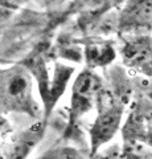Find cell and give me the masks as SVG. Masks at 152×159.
<instances>
[{"label": "cell", "instance_id": "6da1fadb", "mask_svg": "<svg viewBox=\"0 0 152 159\" xmlns=\"http://www.w3.org/2000/svg\"><path fill=\"white\" fill-rule=\"evenodd\" d=\"M0 111L41 118L44 107L35 97V76L27 65L0 68Z\"/></svg>", "mask_w": 152, "mask_h": 159}, {"label": "cell", "instance_id": "7a4b0ae2", "mask_svg": "<svg viewBox=\"0 0 152 159\" xmlns=\"http://www.w3.org/2000/svg\"><path fill=\"white\" fill-rule=\"evenodd\" d=\"M95 107L97 116L90 127L91 154H95L115 137L123 121L126 101L120 96L103 88L98 94Z\"/></svg>", "mask_w": 152, "mask_h": 159}, {"label": "cell", "instance_id": "3957f363", "mask_svg": "<svg viewBox=\"0 0 152 159\" xmlns=\"http://www.w3.org/2000/svg\"><path fill=\"white\" fill-rule=\"evenodd\" d=\"M102 89H103V82L101 77L90 68L85 69L76 77L73 82L70 98V127L76 125L78 119L86 113H89L97 105L98 94Z\"/></svg>", "mask_w": 152, "mask_h": 159}, {"label": "cell", "instance_id": "277c9868", "mask_svg": "<svg viewBox=\"0 0 152 159\" xmlns=\"http://www.w3.org/2000/svg\"><path fill=\"white\" fill-rule=\"evenodd\" d=\"M120 56L123 64L144 76L152 77V36L151 33H138L123 36Z\"/></svg>", "mask_w": 152, "mask_h": 159}, {"label": "cell", "instance_id": "5b68a950", "mask_svg": "<svg viewBox=\"0 0 152 159\" xmlns=\"http://www.w3.org/2000/svg\"><path fill=\"white\" fill-rule=\"evenodd\" d=\"M116 29L122 36L152 33V0H128L119 13Z\"/></svg>", "mask_w": 152, "mask_h": 159}, {"label": "cell", "instance_id": "8992f818", "mask_svg": "<svg viewBox=\"0 0 152 159\" xmlns=\"http://www.w3.org/2000/svg\"><path fill=\"white\" fill-rule=\"evenodd\" d=\"M123 138L152 147V103L143 101L135 106L123 127Z\"/></svg>", "mask_w": 152, "mask_h": 159}, {"label": "cell", "instance_id": "52a82bcc", "mask_svg": "<svg viewBox=\"0 0 152 159\" xmlns=\"http://www.w3.org/2000/svg\"><path fill=\"white\" fill-rule=\"evenodd\" d=\"M74 69L65 66L62 64H56L54 65V72H53L52 78L49 80V85L46 88V92L41 96L42 99V107H44V117L48 118L49 113L54 107L57 101L60 97L65 93L66 85L69 82Z\"/></svg>", "mask_w": 152, "mask_h": 159}, {"label": "cell", "instance_id": "ba28073f", "mask_svg": "<svg viewBox=\"0 0 152 159\" xmlns=\"http://www.w3.org/2000/svg\"><path fill=\"white\" fill-rule=\"evenodd\" d=\"M44 134V122H37L29 130L23 131L16 141L12 142V146L7 154L9 157H25L32 150V147L37 145Z\"/></svg>", "mask_w": 152, "mask_h": 159}, {"label": "cell", "instance_id": "9c48e42d", "mask_svg": "<svg viewBox=\"0 0 152 159\" xmlns=\"http://www.w3.org/2000/svg\"><path fill=\"white\" fill-rule=\"evenodd\" d=\"M115 58V51L107 41L91 43L85 48V60L90 69L106 66Z\"/></svg>", "mask_w": 152, "mask_h": 159}, {"label": "cell", "instance_id": "30bf717a", "mask_svg": "<svg viewBox=\"0 0 152 159\" xmlns=\"http://www.w3.org/2000/svg\"><path fill=\"white\" fill-rule=\"evenodd\" d=\"M29 0H0V23L17 12Z\"/></svg>", "mask_w": 152, "mask_h": 159}, {"label": "cell", "instance_id": "8fae6325", "mask_svg": "<svg viewBox=\"0 0 152 159\" xmlns=\"http://www.w3.org/2000/svg\"><path fill=\"white\" fill-rule=\"evenodd\" d=\"M9 133H11V126H9L7 118L4 117V113L0 111V145L6 142Z\"/></svg>", "mask_w": 152, "mask_h": 159}, {"label": "cell", "instance_id": "7c38bea8", "mask_svg": "<svg viewBox=\"0 0 152 159\" xmlns=\"http://www.w3.org/2000/svg\"><path fill=\"white\" fill-rule=\"evenodd\" d=\"M37 3H41V4H45V6H53V4H58L61 3L62 0H36Z\"/></svg>", "mask_w": 152, "mask_h": 159}]
</instances>
